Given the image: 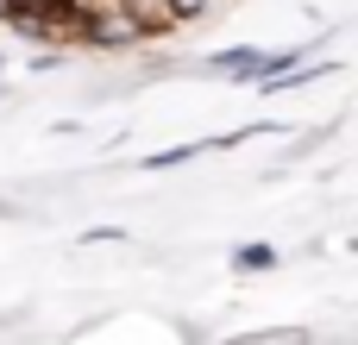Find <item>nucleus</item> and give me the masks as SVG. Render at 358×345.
<instances>
[{
    "mask_svg": "<svg viewBox=\"0 0 358 345\" xmlns=\"http://www.w3.org/2000/svg\"><path fill=\"white\" fill-rule=\"evenodd\" d=\"M6 19H13V31H25V38H38V44L76 38V13H69V6H57V0H31V6L6 13Z\"/></svg>",
    "mask_w": 358,
    "mask_h": 345,
    "instance_id": "obj_1",
    "label": "nucleus"
},
{
    "mask_svg": "<svg viewBox=\"0 0 358 345\" xmlns=\"http://www.w3.org/2000/svg\"><path fill=\"white\" fill-rule=\"evenodd\" d=\"M208 0H164V13H170V25H182V19H195Z\"/></svg>",
    "mask_w": 358,
    "mask_h": 345,
    "instance_id": "obj_2",
    "label": "nucleus"
},
{
    "mask_svg": "<svg viewBox=\"0 0 358 345\" xmlns=\"http://www.w3.org/2000/svg\"><path fill=\"white\" fill-rule=\"evenodd\" d=\"M19 6H31V0H0V19H6V13H19Z\"/></svg>",
    "mask_w": 358,
    "mask_h": 345,
    "instance_id": "obj_3",
    "label": "nucleus"
}]
</instances>
